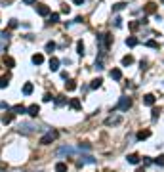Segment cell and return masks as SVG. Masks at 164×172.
<instances>
[{
    "label": "cell",
    "mask_w": 164,
    "mask_h": 172,
    "mask_svg": "<svg viewBox=\"0 0 164 172\" xmlns=\"http://www.w3.org/2000/svg\"><path fill=\"white\" fill-rule=\"evenodd\" d=\"M55 138H57V132H55V130H50L48 134H46V136H42V138H40V144H42V145H48V144H52Z\"/></svg>",
    "instance_id": "1"
},
{
    "label": "cell",
    "mask_w": 164,
    "mask_h": 172,
    "mask_svg": "<svg viewBox=\"0 0 164 172\" xmlns=\"http://www.w3.org/2000/svg\"><path fill=\"white\" fill-rule=\"evenodd\" d=\"M130 107H132V100H130V98H120L116 109H120V111H128Z\"/></svg>",
    "instance_id": "2"
},
{
    "label": "cell",
    "mask_w": 164,
    "mask_h": 172,
    "mask_svg": "<svg viewBox=\"0 0 164 172\" xmlns=\"http://www.w3.org/2000/svg\"><path fill=\"white\" fill-rule=\"evenodd\" d=\"M37 12H38V15H42V17L50 15V8H48L46 4H38V6H37Z\"/></svg>",
    "instance_id": "3"
},
{
    "label": "cell",
    "mask_w": 164,
    "mask_h": 172,
    "mask_svg": "<svg viewBox=\"0 0 164 172\" xmlns=\"http://www.w3.org/2000/svg\"><path fill=\"white\" fill-rule=\"evenodd\" d=\"M27 113H29V117H37V115L40 113V107H38L37 103H34V105H29V107H27Z\"/></svg>",
    "instance_id": "4"
},
{
    "label": "cell",
    "mask_w": 164,
    "mask_h": 172,
    "mask_svg": "<svg viewBox=\"0 0 164 172\" xmlns=\"http://www.w3.org/2000/svg\"><path fill=\"white\" fill-rule=\"evenodd\" d=\"M69 105H71V109H74V111H80V109H82V103H80L78 98H73V100L69 101Z\"/></svg>",
    "instance_id": "5"
},
{
    "label": "cell",
    "mask_w": 164,
    "mask_h": 172,
    "mask_svg": "<svg viewBox=\"0 0 164 172\" xmlns=\"http://www.w3.org/2000/svg\"><path fill=\"white\" fill-rule=\"evenodd\" d=\"M111 78H113V80H120V78H122V71H120V69H111Z\"/></svg>",
    "instance_id": "6"
},
{
    "label": "cell",
    "mask_w": 164,
    "mask_h": 172,
    "mask_svg": "<svg viewBox=\"0 0 164 172\" xmlns=\"http://www.w3.org/2000/svg\"><path fill=\"white\" fill-rule=\"evenodd\" d=\"M14 117H15V113H4L0 119H2V122H4V124H10V122L14 121Z\"/></svg>",
    "instance_id": "7"
},
{
    "label": "cell",
    "mask_w": 164,
    "mask_h": 172,
    "mask_svg": "<svg viewBox=\"0 0 164 172\" xmlns=\"http://www.w3.org/2000/svg\"><path fill=\"white\" fill-rule=\"evenodd\" d=\"M149 136H151V130H139V132H137V140H139V141L147 140Z\"/></svg>",
    "instance_id": "8"
},
{
    "label": "cell",
    "mask_w": 164,
    "mask_h": 172,
    "mask_svg": "<svg viewBox=\"0 0 164 172\" xmlns=\"http://www.w3.org/2000/svg\"><path fill=\"white\" fill-rule=\"evenodd\" d=\"M32 63H34V65H42V63H44V55H42V54H34V55H32Z\"/></svg>",
    "instance_id": "9"
},
{
    "label": "cell",
    "mask_w": 164,
    "mask_h": 172,
    "mask_svg": "<svg viewBox=\"0 0 164 172\" xmlns=\"http://www.w3.org/2000/svg\"><path fill=\"white\" fill-rule=\"evenodd\" d=\"M50 69L52 71H57V69H59V59L57 58H50Z\"/></svg>",
    "instance_id": "10"
},
{
    "label": "cell",
    "mask_w": 164,
    "mask_h": 172,
    "mask_svg": "<svg viewBox=\"0 0 164 172\" xmlns=\"http://www.w3.org/2000/svg\"><path fill=\"white\" fill-rule=\"evenodd\" d=\"M155 12H156V4L155 2H149L145 6V14H155Z\"/></svg>",
    "instance_id": "11"
},
{
    "label": "cell",
    "mask_w": 164,
    "mask_h": 172,
    "mask_svg": "<svg viewBox=\"0 0 164 172\" xmlns=\"http://www.w3.org/2000/svg\"><path fill=\"white\" fill-rule=\"evenodd\" d=\"M143 103H145V105H155V96H153V94H147L145 98H143Z\"/></svg>",
    "instance_id": "12"
},
{
    "label": "cell",
    "mask_w": 164,
    "mask_h": 172,
    "mask_svg": "<svg viewBox=\"0 0 164 172\" xmlns=\"http://www.w3.org/2000/svg\"><path fill=\"white\" fill-rule=\"evenodd\" d=\"M128 163H130V164H137V163H139V155H136V153L128 155Z\"/></svg>",
    "instance_id": "13"
},
{
    "label": "cell",
    "mask_w": 164,
    "mask_h": 172,
    "mask_svg": "<svg viewBox=\"0 0 164 172\" xmlns=\"http://www.w3.org/2000/svg\"><path fill=\"white\" fill-rule=\"evenodd\" d=\"M15 115H23V113H27V109L23 107V105H14V109H12Z\"/></svg>",
    "instance_id": "14"
},
{
    "label": "cell",
    "mask_w": 164,
    "mask_h": 172,
    "mask_svg": "<svg viewBox=\"0 0 164 172\" xmlns=\"http://www.w3.org/2000/svg\"><path fill=\"white\" fill-rule=\"evenodd\" d=\"M145 46H147V48H153V50H158V48H160V44L156 40H147Z\"/></svg>",
    "instance_id": "15"
},
{
    "label": "cell",
    "mask_w": 164,
    "mask_h": 172,
    "mask_svg": "<svg viewBox=\"0 0 164 172\" xmlns=\"http://www.w3.org/2000/svg\"><path fill=\"white\" fill-rule=\"evenodd\" d=\"M10 75H4V77H0V88H6L8 86V82H10Z\"/></svg>",
    "instance_id": "16"
},
{
    "label": "cell",
    "mask_w": 164,
    "mask_h": 172,
    "mask_svg": "<svg viewBox=\"0 0 164 172\" xmlns=\"http://www.w3.org/2000/svg\"><path fill=\"white\" fill-rule=\"evenodd\" d=\"M65 88H67L69 92L76 90V82H74V80H67V82H65Z\"/></svg>",
    "instance_id": "17"
},
{
    "label": "cell",
    "mask_w": 164,
    "mask_h": 172,
    "mask_svg": "<svg viewBox=\"0 0 164 172\" xmlns=\"http://www.w3.org/2000/svg\"><path fill=\"white\" fill-rule=\"evenodd\" d=\"M126 44L130 46V48H134V46H137V38H136V36H128V38H126Z\"/></svg>",
    "instance_id": "18"
},
{
    "label": "cell",
    "mask_w": 164,
    "mask_h": 172,
    "mask_svg": "<svg viewBox=\"0 0 164 172\" xmlns=\"http://www.w3.org/2000/svg\"><path fill=\"white\" fill-rule=\"evenodd\" d=\"M132 63H134L132 55H124V58H122V65H124V67H128V65H132Z\"/></svg>",
    "instance_id": "19"
},
{
    "label": "cell",
    "mask_w": 164,
    "mask_h": 172,
    "mask_svg": "<svg viewBox=\"0 0 164 172\" xmlns=\"http://www.w3.org/2000/svg\"><path fill=\"white\" fill-rule=\"evenodd\" d=\"M105 124H107V126H111V124H120V119L119 117H111V119H107V121H105Z\"/></svg>",
    "instance_id": "20"
},
{
    "label": "cell",
    "mask_w": 164,
    "mask_h": 172,
    "mask_svg": "<svg viewBox=\"0 0 164 172\" xmlns=\"http://www.w3.org/2000/svg\"><path fill=\"white\" fill-rule=\"evenodd\" d=\"M23 94H25V96L32 94V84H31V82H27V84L23 86Z\"/></svg>",
    "instance_id": "21"
},
{
    "label": "cell",
    "mask_w": 164,
    "mask_h": 172,
    "mask_svg": "<svg viewBox=\"0 0 164 172\" xmlns=\"http://www.w3.org/2000/svg\"><path fill=\"white\" fill-rule=\"evenodd\" d=\"M4 63L8 65L10 69H12V67H15V61H14V58H10V55H6V58H4Z\"/></svg>",
    "instance_id": "22"
},
{
    "label": "cell",
    "mask_w": 164,
    "mask_h": 172,
    "mask_svg": "<svg viewBox=\"0 0 164 172\" xmlns=\"http://www.w3.org/2000/svg\"><path fill=\"white\" fill-rule=\"evenodd\" d=\"M55 172H67V164L65 163H57L55 164Z\"/></svg>",
    "instance_id": "23"
},
{
    "label": "cell",
    "mask_w": 164,
    "mask_h": 172,
    "mask_svg": "<svg viewBox=\"0 0 164 172\" xmlns=\"http://www.w3.org/2000/svg\"><path fill=\"white\" fill-rule=\"evenodd\" d=\"M67 103V98H65V96H57V98H55V105H65Z\"/></svg>",
    "instance_id": "24"
},
{
    "label": "cell",
    "mask_w": 164,
    "mask_h": 172,
    "mask_svg": "<svg viewBox=\"0 0 164 172\" xmlns=\"http://www.w3.org/2000/svg\"><path fill=\"white\" fill-rule=\"evenodd\" d=\"M101 82H103L101 78H94V80H92V84H90V88H99Z\"/></svg>",
    "instance_id": "25"
},
{
    "label": "cell",
    "mask_w": 164,
    "mask_h": 172,
    "mask_svg": "<svg viewBox=\"0 0 164 172\" xmlns=\"http://www.w3.org/2000/svg\"><path fill=\"white\" fill-rule=\"evenodd\" d=\"M76 52H78L80 55L84 54V44H82V40H78V42H76Z\"/></svg>",
    "instance_id": "26"
},
{
    "label": "cell",
    "mask_w": 164,
    "mask_h": 172,
    "mask_svg": "<svg viewBox=\"0 0 164 172\" xmlns=\"http://www.w3.org/2000/svg\"><path fill=\"white\" fill-rule=\"evenodd\" d=\"M139 25H141V23H139V21H130V23H128V27L132 29V31H136V29L139 27Z\"/></svg>",
    "instance_id": "27"
},
{
    "label": "cell",
    "mask_w": 164,
    "mask_h": 172,
    "mask_svg": "<svg viewBox=\"0 0 164 172\" xmlns=\"http://www.w3.org/2000/svg\"><path fill=\"white\" fill-rule=\"evenodd\" d=\"M54 50H55V42H48V44H46V52H50V54H52Z\"/></svg>",
    "instance_id": "28"
},
{
    "label": "cell",
    "mask_w": 164,
    "mask_h": 172,
    "mask_svg": "<svg viewBox=\"0 0 164 172\" xmlns=\"http://www.w3.org/2000/svg\"><path fill=\"white\" fill-rule=\"evenodd\" d=\"M50 23H59V14H52L50 15Z\"/></svg>",
    "instance_id": "29"
},
{
    "label": "cell",
    "mask_w": 164,
    "mask_h": 172,
    "mask_svg": "<svg viewBox=\"0 0 164 172\" xmlns=\"http://www.w3.org/2000/svg\"><path fill=\"white\" fill-rule=\"evenodd\" d=\"M155 163H156V164H160V166H164V155H158V157L155 159Z\"/></svg>",
    "instance_id": "30"
},
{
    "label": "cell",
    "mask_w": 164,
    "mask_h": 172,
    "mask_svg": "<svg viewBox=\"0 0 164 172\" xmlns=\"http://www.w3.org/2000/svg\"><path fill=\"white\" fill-rule=\"evenodd\" d=\"M114 10H116V12H119V10H122V8H126V4H124V2H116V4L113 6Z\"/></svg>",
    "instance_id": "31"
},
{
    "label": "cell",
    "mask_w": 164,
    "mask_h": 172,
    "mask_svg": "<svg viewBox=\"0 0 164 172\" xmlns=\"http://www.w3.org/2000/svg\"><path fill=\"white\" fill-rule=\"evenodd\" d=\"M61 12H63V14H69V12H71V8H69L67 4H63V6H61Z\"/></svg>",
    "instance_id": "32"
},
{
    "label": "cell",
    "mask_w": 164,
    "mask_h": 172,
    "mask_svg": "<svg viewBox=\"0 0 164 172\" xmlns=\"http://www.w3.org/2000/svg\"><path fill=\"white\" fill-rule=\"evenodd\" d=\"M17 27V21L15 19H10V29H15Z\"/></svg>",
    "instance_id": "33"
},
{
    "label": "cell",
    "mask_w": 164,
    "mask_h": 172,
    "mask_svg": "<svg viewBox=\"0 0 164 172\" xmlns=\"http://www.w3.org/2000/svg\"><path fill=\"white\" fill-rule=\"evenodd\" d=\"M114 25H116V27H120V25H122V19H120V17H114Z\"/></svg>",
    "instance_id": "34"
},
{
    "label": "cell",
    "mask_w": 164,
    "mask_h": 172,
    "mask_svg": "<svg viewBox=\"0 0 164 172\" xmlns=\"http://www.w3.org/2000/svg\"><path fill=\"white\" fill-rule=\"evenodd\" d=\"M158 113H160V109H153V119H156V117H158Z\"/></svg>",
    "instance_id": "35"
},
{
    "label": "cell",
    "mask_w": 164,
    "mask_h": 172,
    "mask_svg": "<svg viewBox=\"0 0 164 172\" xmlns=\"http://www.w3.org/2000/svg\"><path fill=\"white\" fill-rule=\"evenodd\" d=\"M96 69H99V71L103 69V63H101V59H99V61H96Z\"/></svg>",
    "instance_id": "36"
},
{
    "label": "cell",
    "mask_w": 164,
    "mask_h": 172,
    "mask_svg": "<svg viewBox=\"0 0 164 172\" xmlns=\"http://www.w3.org/2000/svg\"><path fill=\"white\" fill-rule=\"evenodd\" d=\"M44 101H46V103H48V101H52V96H50V94H44Z\"/></svg>",
    "instance_id": "37"
},
{
    "label": "cell",
    "mask_w": 164,
    "mask_h": 172,
    "mask_svg": "<svg viewBox=\"0 0 164 172\" xmlns=\"http://www.w3.org/2000/svg\"><path fill=\"white\" fill-rule=\"evenodd\" d=\"M0 109H8V103H6V101H0Z\"/></svg>",
    "instance_id": "38"
},
{
    "label": "cell",
    "mask_w": 164,
    "mask_h": 172,
    "mask_svg": "<svg viewBox=\"0 0 164 172\" xmlns=\"http://www.w3.org/2000/svg\"><path fill=\"white\" fill-rule=\"evenodd\" d=\"M73 2H74V4H76V6H80V4H84V0H73Z\"/></svg>",
    "instance_id": "39"
},
{
    "label": "cell",
    "mask_w": 164,
    "mask_h": 172,
    "mask_svg": "<svg viewBox=\"0 0 164 172\" xmlns=\"http://www.w3.org/2000/svg\"><path fill=\"white\" fill-rule=\"evenodd\" d=\"M23 2H25V4H34L37 0H23Z\"/></svg>",
    "instance_id": "40"
},
{
    "label": "cell",
    "mask_w": 164,
    "mask_h": 172,
    "mask_svg": "<svg viewBox=\"0 0 164 172\" xmlns=\"http://www.w3.org/2000/svg\"><path fill=\"white\" fill-rule=\"evenodd\" d=\"M136 172H143V168H139V170H136Z\"/></svg>",
    "instance_id": "41"
},
{
    "label": "cell",
    "mask_w": 164,
    "mask_h": 172,
    "mask_svg": "<svg viewBox=\"0 0 164 172\" xmlns=\"http://www.w3.org/2000/svg\"><path fill=\"white\" fill-rule=\"evenodd\" d=\"M160 2H162V4H164V0H160Z\"/></svg>",
    "instance_id": "42"
}]
</instances>
